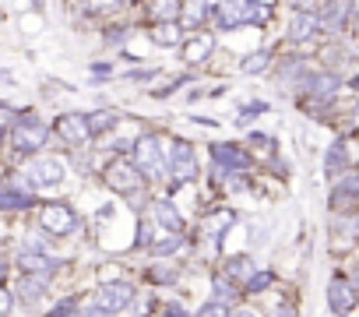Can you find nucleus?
Instances as JSON below:
<instances>
[{
    "label": "nucleus",
    "instance_id": "obj_1",
    "mask_svg": "<svg viewBox=\"0 0 359 317\" xmlns=\"http://www.w3.org/2000/svg\"><path fill=\"white\" fill-rule=\"evenodd\" d=\"M264 18H268V8H261L257 0H222L215 11V22L226 32H233L240 25H261Z\"/></svg>",
    "mask_w": 359,
    "mask_h": 317
},
{
    "label": "nucleus",
    "instance_id": "obj_2",
    "mask_svg": "<svg viewBox=\"0 0 359 317\" xmlns=\"http://www.w3.org/2000/svg\"><path fill=\"white\" fill-rule=\"evenodd\" d=\"M169 173L176 184H187L198 177V155H194V144L184 141V137H176L172 148H169Z\"/></svg>",
    "mask_w": 359,
    "mask_h": 317
},
{
    "label": "nucleus",
    "instance_id": "obj_3",
    "mask_svg": "<svg viewBox=\"0 0 359 317\" xmlns=\"http://www.w3.org/2000/svg\"><path fill=\"white\" fill-rule=\"evenodd\" d=\"M39 226H43L46 233H53V236H67V233H74L78 215H74L71 205H64V201H50V205L39 208Z\"/></svg>",
    "mask_w": 359,
    "mask_h": 317
},
{
    "label": "nucleus",
    "instance_id": "obj_4",
    "mask_svg": "<svg viewBox=\"0 0 359 317\" xmlns=\"http://www.w3.org/2000/svg\"><path fill=\"white\" fill-rule=\"evenodd\" d=\"M106 184L116 191V194H137L144 187V173L141 166H130V163H109L106 166Z\"/></svg>",
    "mask_w": 359,
    "mask_h": 317
},
{
    "label": "nucleus",
    "instance_id": "obj_5",
    "mask_svg": "<svg viewBox=\"0 0 359 317\" xmlns=\"http://www.w3.org/2000/svg\"><path fill=\"white\" fill-rule=\"evenodd\" d=\"M64 180V163L53 155L46 158H32V163L25 166V184L29 187H57Z\"/></svg>",
    "mask_w": 359,
    "mask_h": 317
},
{
    "label": "nucleus",
    "instance_id": "obj_6",
    "mask_svg": "<svg viewBox=\"0 0 359 317\" xmlns=\"http://www.w3.org/2000/svg\"><path fill=\"white\" fill-rule=\"evenodd\" d=\"M134 158H137V166H141L148 177H162V173H165L162 144H158V137H151V134H144V137L134 141Z\"/></svg>",
    "mask_w": 359,
    "mask_h": 317
},
{
    "label": "nucleus",
    "instance_id": "obj_7",
    "mask_svg": "<svg viewBox=\"0 0 359 317\" xmlns=\"http://www.w3.org/2000/svg\"><path fill=\"white\" fill-rule=\"evenodd\" d=\"M46 137H50V130H46L36 116H22V120L11 127V141H15L18 151H36V148L46 144Z\"/></svg>",
    "mask_w": 359,
    "mask_h": 317
},
{
    "label": "nucleus",
    "instance_id": "obj_8",
    "mask_svg": "<svg viewBox=\"0 0 359 317\" xmlns=\"http://www.w3.org/2000/svg\"><path fill=\"white\" fill-rule=\"evenodd\" d=\"M57 137L67 141V144H88L95 134H92V123H88V113H64L57 120Z\"/></svg>",
    "mask_w": 359,
    "mask_h": 317
},
{
    "label": "nucleus",
    "instance_id": "obj_9",
    "mask_svg": "<svg viewBox=\"0 0 359 317\" xmlns=\"http://www.w3.org/2000/svg\"><path fill=\"white\" fill-rule=\"evenodd\" d=\"M303 88H306V99H310V102L324 106V102H331V99L338 95L341 81H338V74H331V71H313V74L303 81Z\"/></svg>",
    "mask_w": 359,
    "mask_h": 317
},
{
    "label": "nucleus",
    "instance_id": "obj_10",
    "mask_svg": "<svg viewBox=\"0 0 359 317\" xmlns=\"http://www.w3.org/2000/svg\"><path fill=\"white\" fill-rule=\"evenodd\" d=\"M212 158L219 163V170H222L226 177H240V173L250 170L247 151H240L236 144H212Z\"/></svg>",
    "mask_w": 359,
    "mask_h": 317
},
{
    "label": "nucleus",
    "instance_id": "obj_11",
    "mask_svg": "<svg viewBox=\"0 0 359 317\" xmlns=\"http://www.w3.org/2000/svg\"><path fill=\"white\" fill-rule=\"evenodd\" d=\"M18 264H22V271H32V275H50L57 268V261L36 240H25V247L18 250Z\"/></svg>",
    "mask_w": 359,
    "mask_h": 317
},
{
    "label": "nucleus",
    "instance_id": "obj_12",
    "mask_svg": "<svg viewBox=\"0 0 359 317\" xmlns=\"http://www.w3.org/2000/svg\"><path fill=\"white\" fill-rule=\"evenodd\" d=\"M95 303L116 313V310H123V306L134 303V285L130 282H102L99 292H95Z\"/></svg>",
    "mask_w": 359,
    "mask_h": 317
},
{
    "label": "nucleus",
    "instance_id": "obj_13",
    "mask_svg": "<svg viewBox=\"0 0 359 317\" xmlns=\"http://www.w3.org/2000/svg\"><path fill=\"white\" fill-rule=\"evenodd\" d=\"M327 306L334 310V313H341V317H348L352 310H355V289H352V282H345V278H331V285H327Z\"/></svg>",
    "mask_w": 359,
    "mask_h": 317
},
{
    "label": "nucleus",
    "instance_id": "obj_14",
    "mask_svg": "<svg viewBox=\"0 0 359 317\" xmlns=\"http://www.w3.org/2000/svg\"><path fill=\"white\" fill-rule=\"evenodd\" d=\"M355 201H359V173L338 177V184H334V191H331V208L338 212V208H348V205H355Z\"/></svg>",
    "mask_w": 359,
    "mask_h": 317
},
{
    "label": "nucleus",
    "instance_id": "obj_15",
    "mask_svg": "<svg viewBox=\"0 0 359 317\" xmlns=\"http://www.w3.org/2000/svg\"><path fill=\"white\" fill-rule=\"evenodd\" d=\"M348 11H352V0H331V4L320 11V25H324V32H338V29H345Z\"/></svg>",
    "mask_w": 359,
    "mask_h": 317
},
{
    "label": "nucleus",
    "instance_id": "obj_16",
    "mask_svg": "<svg viewBox=\"0 0 359 317\" xmlns=\"http://www.w3.org/2000/svg\"><path fill=\"white\" fill-rule=\"evenodd\" d=\"M151 215H155V222H158L165 233H180V229H184V219H180V212H176L165 198H155V201H151Z\"/></svg>",
    "mask_w": 359,
    "mask_h": 317
},
{
    "label": "nucleus",
    "instance_id": "obj_17",
    "mask_svg": "<svg viewBox=\"0 0 359 317\" xmlns=\"http://www.w3.org/2000/svg\"><path fill=\"white\" fill-rule=\"evenodd\" d=\"M324 25H320V15H310V11H299L296 18H292V29H289V39L292 43H303V39H310V36H317Z\"/></svg>",
    "mask_w": 359,
    "mask_h": 317
},
{
    "label": "nucleus",
    "instance_id": "obj_18",
    "mask_svg": "<svg viewBox=\"0 0 359 317\" xmlns=\"http://www.w3.org/2000/svg\"><path fill=\"white\" fill-rule=\"evenodd\" d=\"M212 50H215V39L201 32V36H194V39L184 43V60H187V64H201V60H208Z\"/></svg>",
    "mask_w": 359,
    "mask_h": 317
},
{
    "label": "nucleus",
    "instance_id": "obj_19",
    "mask_svg": "<svg viewBox=\"0 0 359 317\" xmlns=\"http://www.w3.org/2000/svg\"><path fill=\"white\" fill-rule=\"evenodd\" d=\"M226 275H229L233 282H243V285H247V282L257 275V271H254V257H250V254H236V257H229V261H226Z\"/></svg>",
    "mask_w": 359,
    "mask_h": 317
},
{
    "label": "nucleus",
    "instance_id": "obj_20",
    "mask_svg": "<svg viewBox=\"0 0 359 317\" xmlns=\"http://www.w3.org/2000/svg\"><path fill=\"white\" fill-rule=\"evenodd\" d=\"M345 166H348V155H345V144L334 141L324 155V173L327 177H345Z\"/></svg>",
    "mask_w": 359,
    "mask_h": 317
},
{
    "label": "nucleus",
    "instance_id": "obj_21",
    "mask_svg": "<svg viewBox=\"0 0 359 317\" xmlns=\"http://www.w3.org/2000/svg\"><path fill=\"white\" fill-rule=\"evenodd\" d=\"M299 78H303V81L310 78V71H306V60H303V57H289V60L278 67V81H282V85H296Z\"/></svg>",
    "mask_w": 359,
    "mask_h": 317
},
{
    "label": "nucleus",
    "instance_id": "obj_22",
    "mask_svg": "<svg viewBox=\"0 0 359 317\" xmlns=\"http://www.w3.org/2000/svg\"><path fill=\"white\" fill-rule=\"evenodd\" d=\"M148 36H151L155 46H176V43H180V25H176V22H158Z\"/></svg>",
    "mask_w": 359,
    "mask_h": 317
},
{
    "label": "nucleus",
    "instance_id": "obj_23",
    "mask_svg": "<svg viewBox=\"0 0 359 317\" xmlns=\"http://www.w3.org/2000/svg\"><path fill=\"white\" fill-rule=\"evenodd\" d=\"M29 205H32L29 191H18L15 184H8L4 194H0V208H8V212H18V208H29Z\"/></svg>",
    "mask_w": 359,
    "mask_h": 317
},
{
    "label": "nucleus",
    "instance_id": "obj_24",
    "mask_svg": "<svg viewBox=\"0 0 359 317\" xmlns=\"http://www.w3.org/2000/svg\"><path fill=\"white\" fill-rule=\"evenodd\" d=\"M43 289H46V275L25 271V278H22V299H25V303H36V299L43 296Z\"/></svg>",
    "mask_w": 359,
    "mask_h": 317
},
{
    "label": "nucleus",
    "instance_id": "obj_25",
    "mask_svg": "<svg viewBox=\"0 0 359 317\" xmlns=\"http://www.w3.org/2000/svg\"><path fill=\"white\" fill-rule=\"evenodd\" d=\"M151 18H155V25L158 22H176L180 18V0H155V4H151Z\"/></svg>",
    "mask_w": 359,
    "mask_h": 317
},
{
    "label": "nucleus",
    "instance_id": "obj_26",
    "mask_svg": "<svg viewBox=\"0 0 359 317\" xmlns=\"http://www.w3.org/2000/svg\"><path fill=\"white\" fill-rule=\"evenodd\" d=\"M88 123H92V134H106L120 123V116L113 109H99V113H88Z\"/></svg>",
    "mask_w": 359,
    "mask_h": 317
},
{
    "label": "nucleus",
    "instance_id": "obj_27",
    "mask_svg": "<svg viewBox=\"0 0 359 317\" xmlns=\"http://www.w3.org/2000/svg\"><path fill=\"white\" fill-rule=\"evenodd\" d=\"M233 212H219V215H212L208 222H205V233L212 236V240H219V236H226L229 233V226H233Z\"/></svg>",
    "mask_w": 359,
    "mask_h": 317
},
{
    "label": "nucleus",
    "instance_id": "obj_28",
    "mask_svg": "<svg viewBox=\"0 0 359 317\" xmlns=\"http://www.w3.org/2000/svg\"><path fill=\"white\" fill-rule=\"evenodd\" d=\"M205 18H208V0H191L187 11H184V25L187 29H198Z\"/></svg>",
    "mask_w": 359,
    "mask_h": 317
},
{
    "label": "nucleus",
    "instance_id": "obj_29",
    "mask_svg": "<svg viewBox=\"0 0 359 317\" xmlns=\"http://www.w3.org/2000/svg\"><path fill=\"white\" fill-rule=\"evenodd\" d=\"M180 243H184V240H180V233H169L165 240H155V243H151L148 250H151L155 257H169V254H172V250H176Z\"/></svg>",
    "mask_w": 359,
    "mask_h": 317
},
{
    "label": "nucleus",
    "instance_id": "obj_30",
    "mask_svg": "<svg viewBox=\"0 0 359 317\" xmlns=\"http://www.w3.org/2000/svg\"><path fill=\"white\" fill-rule=\"evenodd\" d=\"M81 8H85V15H109L120 8V0H81Z\"/></svg>",
    "mask_w": 359,
    "mask_h": 317
},
{
    "label": "nucleus",
    "instance_id": "obj_31",
    "mask_svg": "<svg viewBox=\"0 0 359 317\" xmlns=\"http://www.w3.org/2000/svg\"><path fill=\"white\" fill-rule=\"evenodd\" d=\"M268 60H271V53H268V50H257V53H250V57L243 60V71H247V74H257V71L268 67Z\"/></svg>",
    "mask_w": 359,
    "mask_h": 317
},
{
    "label": "nucleus",
    "instance_id": "obj_32",
    "mask_svg": "<svg viewBox=\"0 0 359 317\" xmlns=\"http://www.w3.org/2000/svg\"><path fill=\"white\" fill-rule=\"evenodd\" d=\"M271 282H275V275H271V271H257L243 289H247V292H264V289H271Z\"/></svg>",
    "mask_w": 359,
    "mask_h": 317
},
{
    "label": "nucleus",
    "instance_id": "obj_33",
    "mask_svg": "<svg viewBox=\"0 0 359 317\" xmlns=\"http://www.w3.org/2000/svg\"><path fill=\"white\" fill-rule=\"evenodd\" d=\"M233 278L229 275H222V278H215V299H222V303H229L236 292H233V285H229Z\"/></svg>",
    "mask_w": 359,
    "mask_h": 317
},
{
    "label": "nucleus",
    "instance_id": "obj_34",
    "mask_svg": "<svg viewBox=\"0 0 359 317\" xmlns=\"http://www.w3.org/2000/svg\"><path fill=\"white\" fill-rule=\"evenodd\" d=\"M264 109H268V102H247V106L240 109V123H250V120H254V116H261Z\"/></svg>",
    "mask_w": 359,
    "mask_h": 317
},
{
    "label": "nucleus",
    "instance_id": "obj_35",
    "mask_svg": "<svg viewBox=\"0 0 359 317\" xmlns=\"http://www.w3.org/2000/svg\"><path fill=\"white\" fill-rule=\"evenodd\" d=\"M11 303H15V292H11V285H4V292H0V313H11Z\"/></svg>",
    "mask_w": 359,
    "mask_h": 317
},
{
    "label": "nucleus",
    "instance_id": "obj_36",
    "mask_svg": "<svg viewBox=\"0 0 359 317\" xmlns=\"http://www.w3.org/2000/svg\"><path fill=\"white\" fill-rule=\"evenodd\" d=\"M74 166H78V173L85 177V173H92V155H74Z\"/></svg>",
    "mask_w": 359,
    "mask_h": 317
},
{
    "label": "nucleus",
    "instance_id": "obj_37",
    "mask_svg": "<svg viewBox=\"0 0 359 317\" xmlns=\"http://www.w3.org/2000/svg\"><path fill=\"white\" fill-rule=\"evenodd\" d=\"M151 278H158V282H172V268H151Z\"/></svg>",
    "mask_w": 359,
    "mask_h": 317
},
{
    "label": "nucleus",
    "instance_id": "obj_38",
    "mask_svg": "<svg viewBox=\"0 0 359 317\" xmlns=\"http://www.w3.org/2000/svg\"><path fill=\"white\" fill-rule=\"evenodd\" d=\"M85 317H113V310H106V306H99V303H95V306H88V310H85Z\"/></svg>",
    "mask_w": 359,
    "mask_h": 317
},
{
    "label": "nucleus",
    "instance_id": "obj_39",
    "mask_svg": "<svg viewBox=\"0 0 359 317\" xmlns=\"http://www.w3.org/2000/svg\"><path fill=\"white\" fill-rule=\"evenodd\" d=\"M71 313H74V303H60V306H57L53 313H46V317H71Z\"/></svg>",
    "mask_w": 359,
    "mask_h": 317
},
{
    "label": "nucleus",
    "instance_id": "obj_40",
    "mask_svg": "<svg viewBox=\"0 0 359 317\" xmlns=\"http://www.w3.org/2000/svg\"><path fill=\"white\" fill-rule=\"evenodd\" d=\"M162 317H191V313H187L184 306H176V303H172V306H165V310H162Z\"/></svg>",
    "mask_w": 359,
    "mask_h": 317
},
{
    "label": "nucleus",
    "instance_id": "obj_41",
    "mask_svg": "<svg viewBox=\"0 0 359 317\" xmlns=\"http://www.w3.org/2000/svg\"><path fill=\"white\" fill-rule=\"evenodd\" d=\"M127 39V29H116V32H106V43H123Z\"/></svg>",
    "mask_w": 359,
    "mask_h": 317
},
{
    "label": "nucleus",
    "instance_id": "obj_42",
    "mask_svg": "<svg viewBox=\"0 0 359 317\" xmlns=\"http://www.w3.org/2000/svg\"><path fill=\"white\" fill-rule=\"evenodd\" d=\"M271 317H296V313H292V306H289V303H282V306H275V313H271Z\"/></svg>",
    "mask_w": 359,
    "mask_h": 317
},
{
    "label": "nucleus",
    "instance_id": "obj_43",
    "mask_svg": "<svg viewBox=\"0 0 359 317\" xmlns=\"http://www.w3.org/2000/svg\"><path fill=\"white\" fill-rule=\"evenodd\" d=\"M289 4L299 8V11H310V8H313V0H289Z\"/></svg>",
    "mask_w": 359,
    "mask_h": 317
},
{
    "label": "nucleus",
    "instance_id": "obj_44",
    "mask_svg": "<svg viewBox=\"0 0 359 317\" xmlns=\"http://www.w3.org/2000/svg\"><path fill=\"white\" fill-rule=\"evenodd\" d=\"M233 317H254L250 310H233Z\"/></svg>",
    "mask_w": 359,
    "mask_h": 317
},
{
    "label": "nucleus",
    "instance_id": "obj_45",
    "mask_svg": "<svg viewBox=\"0 0 359 317\" xmlns=\"http://www.w3.org/2000/svg\"><path fill=\"white\" fill-rule=\"evenodd\" d=\"M32 8H36V11H43V0H32Z\"/></svg>",
    "mask_w": 359,
    "mask_h": 317
},
{
    "label": "nucleus",
    "instance_id": "obj_46",
    "mask_svg": "<svg viewBox=\"0 0 359 317\" xmlns=\"http://www.w3.org/2000/svg\"><path fill=\"white\" fill-rule=\"evenodd\" d=\"M352 282H355V285H359V271H355V275H352Z\"/></svg>",
    "mask_w": 359,
    "mask_h": 317
}]
</instances>
